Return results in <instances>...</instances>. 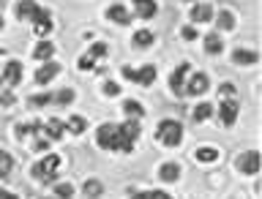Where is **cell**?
I'll use <instances>...</instances> for the list:
<instances>
[{"instance_id":"cell-28","label":"cell","mask_w":262,"mask_h":199,"mask_svg":"<svg viewBox=\"0 0 262 199\" xmlns=\"http://www.w3.org/2000/svg\"><path fill=\"white\" fill-rule=\"evenodd\" d=\"M131 41H134V44L137 47H150L153 44V41H156V36H153V30H147V28H142V30H137L134 33V36H131Z\"/></svg>"},{"instance_id":"cell-31","label":"cell","mask_w":262,"mask_h":199,"mask_svg":"<svg viewBox=\"0 0 262 199\" xmlns=\"http://www.w3.org/2000/svg\"><path fill=\"white\" fill-rule=\"evenodd\" d=\"M74 98H77V93H74L71 87H63L60 93H55V96H52V101H55V104H60V106H69V104H74Z\"/></svg>"},{"instance_id":"cell-24","label":"cell","mask_w":262,"mask_h":199,"mask_svg":"<svg viewBox=\"0 0 262 199\" xmlns=\"http://www.w3.org/2000/svg\"><path fill=\"white\" fill-rule=\"evenodd\" d=\"M213 104L210 101H202V104H196L194 106V112H191V118H194V123H205L208 118H213Z\"/></svg>"},{"instance_id":"cell-11","label":"cell","mask_w":262,"mask_h":199,"mask_svg":"<svg viewBox=\"0 0 262 199\" xmlns=\"http://www.w3.org/2000/svg\"><path fill=\"white\" fill-rule=\"evenodd\" d=\"M60 71H63V69H60V63L47 60V63H41V65H38V71H36V82H38L41 87H44V85H49V82H52Z\"/></svg>"},{"instance_id":"cell-12","label":"cell","mask_w":262,"mask_h":199,"mask_svg":"<svg viewBox=\"0 0 262 199\" xmlns=\"http://www.w3.org/2000/svg\"><path fill=\"white\" fill-rule=\"evenodd\" d=\"M213 6L208 3H194L191 11H188V19H191V25H205V22H213Z\"/></svg>"},{"instance_id":"cell-14","label":"cell","mask_w":262,"mask_h":199,"mask_svg":"<svg viewBox=\"0 0 262 199\" xmlns=\"http://www.w3.org/2000/svg\"><path fill=\"white\" fill-rule=\"evenodd\" d=\"M14 11H16V19L19 22H33V16L41 11V6L36 3V0H19Z\"/></svg>"},{"instance_id":"cell-21","label":"cell","mask_w":262,"mask_h":199,"mask_svg":"<svg viewBox=\"0 0 262 199\" xmlns=\"http://www.w3.org/2000/svg\"><path fill=\"white\" fill-rule=\"evenodd\" d=\"M213 22H216L219 30H232L235 28V14L229 11V8H224V11L213 14Z\"/></svg>"},{"instance_id":"cell-26","label":"cell","mask_w":262,"mask_h":199,"mask_svg":"<svg viewBox=\"0 0 262 199\" xmlns=\"http://www.w3.org/2000/svg\"><path fill=\"white\" fill-rule=\"evenodd\" d=\"M194 159L196 161H202V164H213V161H219V150L216 147H196V153H194Z\"/></svg>"},{"instance_id":"cell-17","label":"cell","mask_w":262,"mask_h":199,"mask_svg":"<svg viewBox=\"0 0 262 199\" xmlns=\"http://www.w3.org/2000/svg\"><path fill=\"white\" fill-rule=\"evenodd\" d=\"M41 126H44V134H47L49 142H57V139H63V134H66L63 120H57V118H49V120L41 123Z\"/></svg>"},{"instance_id":"cell-32","label":"cell","mask_w":262,"mask_h":199,"mask_svg":"<svg viewBox=\"0 0 262 199\" xmlns=\"http://www.w3.org/2000/svg\"><path fill=\"white\" fill-rule=\"evenodd\" d=\"M28 101H30V106H33V109H41V106L52 104V93H47V90H44V93H36V96H30Z\"/></svg>"},{"instance_id":"cell-23","label":"cell","mask_w":262,"mask_h":199,"mask_svg":"<svg viewBox=\"0 0 262 199\" xmlns=\"http://www.w3.org/2000/svg\"><path fill=\"white\" fill-rule=\"evenodd\" d=\"M63 126H66V131H71V134H85L88 120L82 118V115H71L69 120H63Z\"/></svg>"},{"instance_id":"cell-4","label":"cell","mask_w":262,"mask_h":199,"mask_svg":"<svg viewBox=\"0 0 262 199\" xmlns=\"http://www.w3.org/2000/svg\"><path fill=\"white\" fill-rule=\"evenodd\" d=\"M120 74H123V77H126L128 82H137V85H142V87H150L153 82H156V65H153V63L142 65V69H131V65H123Z\"/></svg>"},{"instance_id":"cell-34","label":"cell","mask_w":262,"mask_h":199,"mask_svg":"<svg viewBox=\"0 0 262 199\" xmlns=\"http://www.w3.org/2000/svg\"><path fill=\"white\" fill-rule=\"evenodd\" d=\"M55 196L57 199H71L74 196V186L71 183H57L55 186Z\"/></svg>"},{"instance_id":"cell-40","label":"cell","mask_w":262,"mask_h":199,"mask_svg":"<svg viewBox=\"0 0 262 199\" xmlns=\"http://www.w3.org/2000/svg\"><path fill=\"white\" fill-rule=\"evenodd\" d=\"M0 199H19V196L11 194V191H6V188H0Z\"/></svg>"},{"instance_id":"cell-25","label":"cell","mask_w":262,"mask_h":199,"mask_svg":"<svg viewBox=\"0 0 262 199\" xmlns=\"http://www.w3.org/2000/svg\"><path fill=\"white\" fill-rule=\"evenodd\" d=\"M123 112L128 115L131 120H139V118H145V106L134 101V98H128V101H123Z\"/></svg>"},{"instance_id":"cell-30","label":"cell","mask_w":262,"mask_h":199,"mask_svg":"<svg viewBox=\"0 0 262 199\" xmlns=\"http://www.w3.org/2000/svg\"><path fill=\"white\" fill-rule=\"evenodd\" d=\"M106 55H110V44H104V41H96V44H90V49H88V57H93V60H101Z\"/></svg>"},{"instance_id":"cell-43","label":"cell","mask_w":262,"mask_h":199,"mask_svg":"<svg viewBox=\"0 0 262 199\" xmlns=\"http://www.w3.org/2000/svg\"><path fill=\"white\" fill-rule=\"evenodd\" d=\"M3 55H6V52H3V49H0V57H3Z\"/></svg>"},{"instance_id":"cell-1","label":"cell","mask_w":262,"mask_h":199,"mask_svg":"<svg viewBox=\"0 0 262 199\" xmlns=\"http://www.w3.org/2000/svg\"><path fill=\"white\" fill-rule=\"evenodd\" d=\"M60 167H63V159H60V156L47 153L44 159H38L36 164H33L30 175L36 178V180H41V183H52V180L60 175Z\"/></svg>"},{"instance_id":"cell-35","label":"cell","mask_w":262,"mask_h":199,"mask_svg":"<svg viewBox=\"0 0 262 199\" xmlns=\"http://www.w3.org/2000/svg\"><path fill=\"white\" fill-rule=\"evenodd\" d=\"M101 90H104L106 96H120V85H118V82H112V79H106L104 85H101Z\"/></svg>"},{"instance_id":"cell-33","label":"cell","mask_w":262,"mask_h":199,"mask_svg":"<svg viewBox=\"0 0 262 199\" xmlns=\"http://www.w3.org/2000/svg\"><path fill=\"white\" fill-rule=\"evenodd\" d=\"M131 199H172L167 191H159V188H153V191H137Z\"/></svg>"},{"instance_id":"cell-6","label":"cell","mask_w":262,"mask_h":199,"mask_svg":"<svg viewBox=\"0 0 262 199\" xmlns=\"http://www.w3.org/2000/svg\"><path fill=\"white\" fill-rule=\"evenodd\" d=\"M22 63L19 60H8L3 74H0V90H14L22 85Z\"/></svg>"},{"instance_id":"cell-29","label":"cell","mask_w":262,"mask_h":199,"mask_svg":"<svg viewBox=\"0 0 262 199\" xmlns=\"http://www.w3.org/2000/svg\"><path fill=\"white\" fill-rule=\"evenodd\" d=\"M82 191H85V196H101L104 194V183H101V180H96V178H90V180H85Z\"/></svg>"},{"instance_id":"cell-44","label":"cell","mask_w":262,"mask_h":199,"mask_svg":"<svg viewBox=\"0 0 262 199\" xmlns=\"http://www.w3.org/2000/svg\"><path fill=\"white\" fill-rule=\"evenodd\" d=\"M41 199H49V196H41Z\"/></svg>"},{"instance_id":"cell-8","label":"cell","mask_w":262,"mask_h":199,"mask_svg":"<svg viewBox=\"0 0 262 199\" xmlns=\"http://www.w3.org/2000/svg\"><path fill=\"white\" fill-rule=\"evenodd\" d=\"M235 167H237V172H243V175H257L259 167H262V159H259L257 150H246L235 159Z\"/></svg>"},{"instance_id":"cell-27","label":"cell","mask_w":262,"mask_h":199,"mask_svg":"<svg viewBox=\"0 0 262 199\" xmlns=\"http://www.w3.org/2000/svg\"><path fill=\"white\" fill-rule=\"evenodd\" d=\"M14 172V156L8 150H0V180H6Z\"/></svg>"},{"instance_id":"cell-41","label":"cell","mask_w":262,"mask_h":199,"mask_svg":"<svg viewBox=\"0 0 262 199\" xmlns=\"http://www.w3.org/2000/svg\"><path fill=\"white\" fill-rule=\"evenodd\" d=\"M0 30H3V16H0Z\"/></svg>"},{"instance_id":"cell-15","label":"cell","mask_w":262,"mask_h":199,"mask_svg":"<svg viewBox=\"0 0 262 199\" xmlns=\"http://www.w3.org/2000/svg\"><path fill=\"white\" fill-rule=\"evenodd\" d=\"M106 19H112L115 25H131V19H134V14L128 11L123 3H115L106 8Z\"/></svg>"},{"instance_id":"cell-19","label":"cell","mask_w":262,"mask_h":199,"mask_svg":"<svg viewBox=\"0 0 262 199\" xmlns=\"http://www.w3.org/2000/svg\"><path fill=\"white\" fill-rule=\"evenodd\" d=\"M52 55H55V44H52L49 38H41L38 44H36V49H33V57H36V60H41V63L52 60Z\"/></svg>"},{"instance_id":"cell-20","label":"cell","mask_w":262,"mask_h":199,"mask_svg":"<svg viewBox=\"0 0 262 199\" xmlns=\"http://www.w3.org/2000/svg\"><path fill=\"white\" fill-rule=\"evenodd\" d=\"M159 178L164 180V183H175V180L180 178V164H175V161H164L161 169H159Z\"/></svg>"},{"instance_id":"cell-7","label":"cell","mask_w":262,"mask_h":199,"mask_svg":"<svg viewBox=\"0 0 262 199\" xmlns=\"http://www.w3.org/2000/svg\"><path fill=\"white\" fill-rule=\"evenodd\" d=\"M208 87H210V77L205 71H196V74H188V79H186V85H183V93L196 98V96L208 93Z\"/></svg>"},{"instance_id":"cell-42","label":"cell","mask_w":262,"mask_h":199,"mask_svg":"<svg viewBox=\"0 0 262 199\" xmlns=\"http://www.w3.org/2000/svg\"><path fill=\"white\" fill-rule=\"evenodd\" d=\"M186 3H196V0H186Z\"/></svg>"},{"instance_id":"cell-13","label":"cell","mask_w":262,"mask_h":199,"mask_svg":"<svg viewBox=\"0 0 262 199\" xmlns=\"http://www.w3.org/2000/svg\"><path fill=\"white\" fill-rule=\"evenodd\" d=\"M52 28H55L52 16H49L44 8H41V11L33 16V33H36V36H41V38H47L49 33H52Z\"/></svg>"},{"instance_id":"cell-22","label":"cell","mask_w":262,"mask_h":199,"mask_svg":"<svg viewBox=\"0 0 262 199\" xmlns=\"http://www.w3.org/2000/svg\"><path fill=\"white\" fill-rule=\"evenodd\" d=\"M205 52L208 55H221L224 52V41H221L219 33H208V36H205Z\"/></svg>"},{"instance_id":"cell-36","label":"cell","mask_w":262,"mask_h":199,"mask_svg":"<svg viewBox=\"0 0 262 199\" xmlns=\"http://www.w3.org/2000/svg\"><path fill=\"white\" fill-rule=\"evenodd\" d=\"M77 69H79V71H93V69H96V60H93V57H88V55H85V57H79Z\"/></svg>"},{"instance_id":"cell-18","label":"cell","mask_w":262,"mask_h":199,"mask_svg":"<svg viewBox=\"0 0 262 199\" xmlns=\"http://www.w3.org/2000/svg\"><path fill=\"white\" fill-rule=\"evenodd\" d=\"M257 60H259V52H254V49H241L237 47L232 52V63L235 65H254Z\"/></svg>"},{"instance_id":"cell-39","label":"cell","mask_w":262,"mask_h":199,"mask_svg":"<svg viewBox=\"0 0 262 199\" xmlns=\"http://www.w3.org/2000/svg\"><path fill=\"white\" fill-rule=\"evenodd\" d=\"M219 90H221L224 96H229V98H232V93H235V87H232V85H221Z\"/></svg>"},{"instance_id":"cell-16","label":"cell","mask_w":262,"mask_h":199,"mask_svg":"<svg viewBox=\"0 0 262 199\" xmlns=\"http://www.w3.org/2000/svg\"><path fill=\"white\" fill-rule=\"evenodd\" d=\"M159 14V3L156 0H134V16L139 19H153Z\"/></svg>"},{"instance_id":"cell-5","label":"cell","mask_w":262,"mask_h":199,"mask_svg":"<svg viewBox=\"0 0 262 199\" xmlns=\"http://www.w3.org/2000/svg\"><path fill=\"white\" fill-rule=\"evenodd\" d=\"M96 145L101 147V150L118 153V123H101L96 131Z\"/></svg>"},{"instance_id":"cell-38","label":"cell","mask_w":262,"mask_h":199,"mask_svg":"<svg viewBox=\"0 0 262 199\" xmlns=\"http://www.w3.org/2000/svg\"><path fill=\"white\" fill-rule=\"evenodd\" d=\"M14 101H16V98H14L11 90H0V104H3V106H11Z\"/></svg>"},{"instance_id":"cell-10","label":"cell","mask_w":262,"mask_h":199,"mask_svg":"<svg viewBox=\"0 0 262 199\" xmlns=\"http://www.w3.org/2000/svg\"><path fill=\"white\" fill-rule=\"evenodd\" d=\"M188 74H191V65H188V63H180L178 69L169 74V90L175 96H183V85H186Z\"/></svg>"},{"instance_id":"cell-37","label":"cell","mask_w":262,"mask_h":199,"mask_svg":"<svg viewBox=\"0 0 262 199\" xmlns=\"http://www.w3.org/2000/svg\"><path fill=\"white\" fill-rule=\"evenodd\" d=\"M180 36H183L186 41H194L196 36H200V33H196L194 25H183V28H180Z\"/></svg>"},{"instance_id":"cell-2","label":"cell","mask_w":262,"mask_h":199,"mask_svg":"<svg viewBox=\"0 0 262 199\" xmlns=\"http://www.w3.org/2000/svg\"><path fill=\"white\" fill-rule=\"evenodd\" d=\"M156 137L164 147H178L183 142V123L180 120H172V118H164L156 128Z\"/></svg>"},{"instance_id":"cell-3","label":"cell","mask_w":262,"mask_h":199,"mask_svg":"<svg viewBox=\"0 0 262 199\" xmlns=\"http://www.w3.org/2000/svg\"><path fill=\"white\" fill-rule=\"evenodd\" d=\"M139 123L137 120H126V123H118V153H131V147L139 139Z\"/></svg>"},{"instance_id":"cell-9","label":"cell","mask_w":262,"mask_h":199,"mask_svg":"<svg viewBox=\"0 0 262 199\" xmlns=\"http://www.w3.org/2000/svg\"><path fill=\"white\" fill-rule=\"evenodd\" d=\"M237 115H241V101L237 98H221L219 101V118L224 126H235Z\"/></svg>"}]
</instances>
